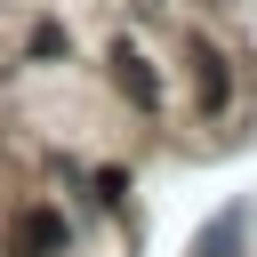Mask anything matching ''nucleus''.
Returning a JSON list of instances; mask_svg holds the SVG:
<instances>
[{"instance_id": "1", "label": "nucleus", "mask_w": 257, "mask_h": 257, "mask_svg": "<svg viewBox=\"0 0 257 257\" xmlns=\"http://www.w3.org/2000/svg\"><path fill=\"white\" fill-rule=\"evenodd\" d=\"M16 249H24V257H56V249H64V217H56V209H24Z\"/></svg>"}, {"instance_id": "2", "label": "nucleus", "mask_w": 257, "mask_h": 257, "mask_svg": "<svg viewBox=\"0 0 257 257\" xmlns=\"http://www.w3.org/2000/svg\"><path fill=\"white\" fill-rule=\"evenodd\" d=\"M112 72H120V88H128L137 104H161V88H153V72H145V56H137V48H112Z\"/></svg>"}, {"instance_id": "4", "label": "nucleus", "mask_w": 257, "mask_h": 257, "mask_svg": "<svg viewBox=\"0 0 257 257\" xmlns=\"http://www.w3.org/2000/svg\"><path fill=\"white\" fill-rule=\"evenodd\" d=\"M233 241H241V217H217V225L201 233V257H233Z\"/></svg>"}, {"instance_id": "3", "label": "nucleus", "mask_w": 257, "mask_h": 257, "mask_svg": "<svg viewBox=\"0 0 257 257\" xmlns=\"http://www.w3.org/2000/svg\"><path fill=\"white\" fill-rule=\"evenodd\" d=\"M193 64H201V104L217 112V104H225V64H217V48H193Z\"/></svg>"}]
</instances>
